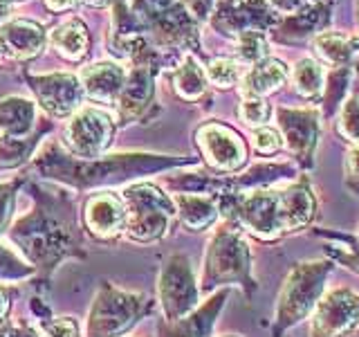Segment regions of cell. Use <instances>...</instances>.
Here are the masks:
<instances>
[{"mask_svg":"<svg viewBox=\"0 0 359 337\" xmlns=\"http://www.w3.org/2000/svg\"><path fill=\"white\" fill-rule=\"evenodd\" d=\"M334 263L330 258L323 261H301L290 270L285 284L278 292L276 312H274V335H283L292 326H297L314 312L319 299L325 292V281H328Z\"/></svg>","mask_w":359,"mask_h":337,"instance_id":"1","label":"cell"},{"mask_svg":"<svg viewBox=\"0 0 359 337\" xmlns=\"http://www.w3.org/2000/svg\"><path fill=\"white\" fill-rule=\"evenodd\" d=\"M224 284H238L247 295L256 288V279L252 275V254L245 241L243 227L236 220L222 223L213 234L205 256V275L202 286L216 288Z\"/></svg>","mask_w":359,"mask_h":337,"instance_id":"2","label":"cell"},{"mask_svg":"<svg viewBox=\"0 0 359 337\" xmlns=\"http://www.w3.org/2000/svg\"><path fill=\"white\" fill-rule=\"evenodd\" d=\"M175 213L173 200L153 185H137L126 191V230L135 241L162 239Z\"/></svg>","mask_w":359,"mask_h":337,"instance_id":"3","label":"cell"},{"mask_svg":"<svg viewBox=\"0 0 359 337\" xmlns=\"http://www.w3.org/2000/svg\"><path fill=\"white\" fill-rule=\"evenodd\" d=\"M359 326V292L351 288L325 290L312 312L310 337H344Z\"/></svg>","mask_w":359,"mask_h":337,"instance_id":"4","label":"cell"},{"mask_svg":"<svg viewBox=\"0 0 359 337\" xmlns=\"http://www.w3.org/2000/svg\"><path fill=\"white\" fill-rule=\"evenodd\" d=\"M160 301L168 322L184 319L198 306V286L189 258L173 254L160 272Z\"/></svg>","mask_w":359,"mask_h":337,"instance_id":"5","label":"cell"},{"mask_svg":"<svg viewBox=\"0 0 359 337\" xmlns=\"http://www.w3.org/2000/svg\"><path fill=\"white\" fill-rule=\"evenodd\" d=\"M144 301L137 295H123L117 290H104L93 306L90 337H112L123 333L137 322Z\"/></svg>","mask_w":359,"mask_h":337,"instance_id":"6","label":"cell"},{"mask_svg":"<svg viewBox=\"0 0 359 337\" xmlns=\"http://www.w3.org/2000/svg\"><path fill=\"white\" fill-rule=\"evenodd\" d=\"M196 138L200 151L211 168H216L220 173H231L245 166L247 146L241 140V135L233 133L229 126L211 121L198 128Z\"/></svg>","mask_w":359,"mask_h":337,"instance_id":"7","label":"cell"},{"mask_svg":"<svg viewBox=\"0 0 359 337\" xmlns=\"http://www.w3.org/2000/svg\"><path fill=\"white\" fill-rule=\"evenodd\" d=\"M67 144L81 157H97L112 140V117L101 108L79 110L67 124Z\"/></svg>","mask_w":359,"mask_h":337,"instance_id":"8","label":"cell"},{"mask_svg":"<svg viewBox=\"0 0 359 337\" xmlns=\"http://www.w3.org/2000/svg\"><path fill=\"white\" fill-rule=\"evenodd\" d=\"M278 131L283 144L303 164H312V153L319 142V112L308 108H280Z\"/></svg>","mask_w":359,"mask_h":337,"instance_id":"9","label":"cell"},{"mask_svg":"<svg viewBox=\"0 0 359 337\" xmlns=\"http://www.w3.org/2000/svg\"><path fill=\"white\" fill-rule=\"evenodd\" d=\"M86 225L99 239H112L126 230V205L112 194H97L86 205Z\"/></svg>","mask_w":359,"mask_h":337,"instance_id":"10","label":"cell"},{"mask_svg":"<svg viewBox=\"0 0 359 337\" xmlns=\"http://www.w3.org/2000/svg\"><path fill=\"white\" fill-rule=\"evenodd\" d=\"M45 45L43 29L36 22L16 20L0 29V54L11 59H29L36 56Z\"/></svg>","mask_w":359,"mask_h":337,"instance_id":"11","label":"cell"},{"mask_svg":"<svg viewBox=\"0 0 359 337\" xmlns=\"http://www.w3.org/2000/svg\"><path fill=\"white\" fill-rule=\"evenodd\" d=\"M280 200H283L287 234L306 230L317 213V198H314L308 183H292L287 187H280Z\"/></svg>","mask_w":359,"mask_h":337,"instance_id":"12","label":"cell"},{"mask_svg":"<svg viewBox=\"0 0 359 337\" xmlns=\"http://www.w3.org/2000/svg\"><path fill=\"white\" fill-rule=\"evenodd\" d=\"M36 93H39L43 108H48L52 115H67V112L79 106L81 84H79L74 77L54 74L50 79H43L36 86Z\"/></svg>","mask_w":359,"mask_h":337,"instance_id":"13","label":"cell"},{"mask_svg":"<svg viewBox=\"0 0 359 337\" xmlns=\"http://www.w3.org/2000/svg\"><path fill=\"white\" fill-rule=\"evenodd\" d=\"M287 77H290V70L285 61L267 56V59L254 63L250 70L245 72L241 81L243 97H265L283 86L287 81Z\"/></svg>","mask_w":359,"mask_h":337,"instance_id":"14","label":"cell"},{"mask_svg":"<svg viewBox=\"0 0 359 337\" xmlns=\"http://www.w3.org/2000/svg\"><path fill=\"white\" fill-rule=\"evenodd\" d=\"M227 295H229V290L216 292V295H213L202 308H198L194 315H187L184 319L173 322L164 331L162 337H207L213 329V324H216V317L222 310Z\"/></svg>","mask_w":359,"mask_h":337,"instance_id":"15","label":"cell"},{"mask_svg":"<svg viewBox=\"0 0 359 337\" xmlns=\"http://www.w3.org/2000/svg\"><path fill=\"white\" fill-rule=\"evenodd\" d=\"M123 70L115 63L88 65L81 72V86L97 101H112L123 90Z\"/></svg>","mask_w":359,"mask_h":337,"instance_id":"16","label":"cell"},{"mask_svg":"<svg viewBox=\"0 0 359 337\" xmlns=\"http://www.w3.org/2000/svg\"><path fill=\"white\" fill-rule=\"evenodd\" d=\"M173 205L180 213V218L189 230L200 232L211 227L218 218V205L216 200L200 194H180L173 198Z\"/></svg>","mask_w":359,"mask_h":337,"instance_id":"17","label":"cell"},{"mask_svg":"<svg viewBox=\"0 0 359 337\" xmlns=\"http://www.w3.org/2000/svg\"><path fill=\"white\" fill-rule=\"evenodd\" d=\"M52 45L67 61H79L88 48V32L79 20H67L52 32Z\"/></svg>","mask_w":359,"mask_h":337,"instance_id":"18","label":"cell"},{"mask_svg":"<svg viewBox=\"0 0 359 337\" xmlns=\"http://www.w3.org/2000/svg\"><path fill=\"white\" fill-rule=\"evenodd\" d=\"M292 81L301 97L312 99L323 93L325 88V70L317 59H301L294 65V72H292Z\"/></svg>","mask_w":359,"mask_h":337,"instance_id":"19","label":"cell"},{"mask_svg":"<svg viewBox=\"0 0 359 337\" xmlns=\"http://www.w3.org/2000/svg\"><path fill=\"white\" fill-rule=\"evenodd\" d=\"M34 110L25 99L9 97L0 101V128L9 135H22L32 126Z\"/></svg>","mask_w":359,"mask_h":337,"instance_id":"20","label":"cell"},{"mask_svg":"<svg viewBox=\"0 0 359 337\" xmlns=\"http://www.w3.org/2000/svg\"><path fill=\"white\" fill-rule=\"evenodd\" d=\"M173 81H175V90L180 97L187 101H196L205 95V90H207V72H202V67L194 59H187L182 67L175 72Z\"/></svg>","mask_w":359,"mask_h":337,"instance_id":"21","label":"cell"},{"mask_svg":"<svg viewBox=\"0 0 359 337\" xmlns=\"http://www.w3.org/2000/svg\"><path fill=\"white\" fill-rule=\"evenodd\" d=\"M314 48H317V52H319V56L323 61L334 63V65L348 63V61H351V56H353L351 39H346L344 34H337V32L319 34L317 41H314Z\"/></svg>","mask_w":359,"mask_h":337,"instance_id":"22","label":"cell"},{"mask_svg":"<svg viewBox=\"0 0 359 337\" xmlns=\"http://www.w3.org/2000/svg\"><path fill=\"white\" fill-rule=\"evenodd\" d=\"M247 72V67L243 61L227 59V56H220V59H213L207 67V81H211L218 88H231L236 84L243 81V77Z\"/></svg>","mask_w":359,"mask_h":337,"instance_id":"23","label":"cell"},{"mask_svg":"<svg viewBox=\"0 0 359 337\" xmlns=\"http://www.w3.org/2000/svg\"><path fill=\"white\" fill-rule=\"evenodd\" d=\"M238 56L245 63H258L267 59V41L263 37V32H243L238 37Z\"/></svg>","mask_w":359,"mask_h":337,"instance_id":"24","label":"cell"},{"mask_svg":"<svg viewBox=\"0 0 359 337\" xmlns=\"http://www.w3.org/2000/svg\"><path fill=\"white\" fill-rule=\"evenodd\" d=\"M269 104L265 97H243L241 106H238V115L247 124V126L258 128L265 126V121L269 119Z\"/></svg>","mask_w":359,"mask_h":337,"instance_id":"25","label":"cell"},{"mask_svg":"<svg viewBox=\"0 0 359 337\" xmlns=\"http://www.w3.org/2000/svg\"><path fill=\"white\" fill-rule=\"evenodd\" d=\"M337 128H339L341 138H346L348 142L359 144V99L357 97H351L341 106Z\"/></svg>","mask_w":359,"mask_h":337,"instance_id":"26","label":"cell"},{"mask_svg":"<svg viewBox=\"0 0 359 337\" xmlns=\"http://www.w3.org/2000/svg\"><path fill=\"white\" fill-rule=\"evenodd\" d=\"M130 88H126V95H123V108L126 110H140L146 101H149V97H151V77L149 74H144V72H140V74H135L133 77V81L128 84Z\"/></svg>","mask_w":359,"mask_h":337,"instance_id":"27","label":"cell"},{"mask_svg":"<svg viewBox=\"0 0 359 337\" xmlns=\"http://www.w3.org/2000/svg\"><path fill=\"white\" fill-rule=\"evenodd\" d=\"M346 241V239H344ZM325 254L330 256V261L332 263H341L344 267H348L351 272H357L359 275V243L353 241V243H334L332 245H325Z\"/></svg>","mask_w":359,"mask_h":337,"instance_id":"28","label":"cell"},{"mask_svg":"<svg viewBox=\"0 0 359 337\" xmlns=\"http://www.w3.org/2000/svg\"><path fill=\"white\" fill-rule=\"evenodd\" d=\"M254 146L261 155H274V153H278L280 146H283V138H280V133L274 128L258 126L254 131Z\"/></svg>","mask_w":359,"mask_h":337,"instance_id":"29","label":"cell"},{"mask_svg":"<svg viewBox=\"0 0 359 337\" xmlns=\"http://www.w3.org/2000/svg\"><path fill=\"white\" fill-rule=\"evenodd\" d=\"M346 185L353 194L359 196V144H355L351 151L346 153Z\"/></svg>","mask_w":359,"mask_h":337,"instance_id":"30","label":"cell"},{"mask_svg":"<svg viewBox=\"0 0 359 337\" xmlns=\"http://www.w3.org/2000/svg\"><path fill=\"white\" fill-rule=\"evenodd\" d=\"M50 335L52 337H76V326L72 319H59L50 326Z\"/></svg>","mask_w":359,"mask_h":337,"instance_id":"31","label":"cell"},{"mask_svg":"<svg viewBox=\"0 0 359 337\" xmlns=\"http://www.w3.org/2000/svg\"><path fill=\"white\" fill-rule=\"evenodd\" d=\"M76 0H45V5H48L52 11H65V9H70Z\"/></svg>","mask_w":359,"mask_h":337,"instance_id":"32","label":"cell"},{"mask_svg":"<svg viewBox=\"0 0 359 337\" xmlns=\"http://www.w3.org/2000/svg\"><path fill=\"white\" fill-rule=\"evenodd\" d=\"M0 337H36L29 331H16V329H7V331H0Z\"/></svg>","mask_w":359,"mask_h":337,"instance_id":"33","label":"cell"},{"mask_svg":"<svg viewBox=\"0 0 359 337\" xmlns=\"http://www.w3.org/2000/svg\"><path fill=\"white\" fill-rule=\"evenodd\" d=\"M11 14V0H0V22H5Z\"/></svg>","mask_w":359,"mask_h":337,"instance_id":"34","label":"cell"},{"mask_svg":"<svg viewBox=\"0 0 359 337\" xmlns=\"http://www.w3.org/2000/svg\"><path fill=\"white\" fill-rule=\"evenodd\" d=\"M274 3H276L278 7H283V9H294L297 5L303 3V0H274Z\"/></svg>","mask_w":359,"mask_h":337,"instance_id":"35","label":"cell"},{"mask_svg":"<svg viewBox=\"0 0 359 337\" xmlns=\"http://www.w3.org/2000/svg\"><path fill=\"white\" fill-rule=\"evenodd\" d=\"M83 3L90 7H108V5H112V0H83Z\"/></svg>","mask_w":359,"mask_h":337,"instance_id":"36","label":"cell"},{"mask_svg":"<svg viewBox=\"0 0 359 337\" xmlns=\"http://www.w3.org/2000/svg\"><path fill=\"white\" fill-rule=\"evenodd\" d=\"M7 306H9V303H7V297H5V292L0 290V319L5 317V312H7Z\"/></svg>","mask_w":359,"mask_h":337,"instance_id":"37","label":"cell"},{"mask_svg":"<svg viewBox=\"0 0 359 337\" xmlns=\"http://www.w3.org/2000/svg\"><path fill=\"white\" fill-rule=\"evenodd\" d=\"M355 74H357L355 86H357V93H359V56H357V61H355Z\"/></svg>","mask_w":359,"mask_h":337,"instance_id":"38","label":"cell"},{"mask_svg":"<svg viewBox=\"0 0 359 337\" xmlns=\"http://www.w3.org/2000/svg\"><path fill=\"white\" fill-rule=\"evenodd\" d=\"M220 337H238V335H220Z\"/></svg>","mask_w":359,"mask_h":337,"instance_id":"39","label":"cell"},{"mask_svg":"<svg viewBox=\"0 0 359 337\" xmlns=\"http://www.w3.org/2000/svg\"><path fill=\"white\" fill-rule=\"evenodd\" d=\"M355 241H357V243H359V230H357V239H355Z\"/></svg>","mask_w":359,"mask_h":337,"instance_id":"40","label":"cell"},{"mask_svg":"<svg viewBox=\"0 0 359 337\" xmlns=\"http://www.w3.org/2000/svg\"><path fill=\"white\" fill-rule=\"evenodd\" d=\"M0 56H3V54H0Z\"/></svg>","mask_w":359,"mask_h":337,"instance_id":"41","label":"cell"}]
</instances>
